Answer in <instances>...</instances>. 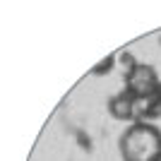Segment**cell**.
<instances>
[{
    "instance_id": "cell-1",
    "label": "cell",
    "mask_w": 161,
    "mask_h": 161,
    "mask_svg": "<svg viewBox=\"0 0 161 161\" xmlns=\"http://www.w3.org/2000/svg\"><path fill=\"white\" fill-rule=\"evenodd\" d=\"M120 154L125 161H159L161 132L147 120H137L120 137Z\"/></svg>"
},
{
    "instance_id": "cell-2",
    "label": "cell",
    "mask_w": 161,
    "mask_h": 161,
    "mask_svg": "<svg viewBox=\"0 0 161 161\" xmlns=\"http://www.w3.org/2000/svg\"><path fill=\"white\" fill-rule=\"evenodd\" d=\"M125 82H128V89H125V92L132 94V96H152L154 92L161 89L154 67H149V65H137L132 72H128Z\"/></svg>"
},
{
    "instance_id": "cell-3",
    "label": "cell",
    "mask_w": 161,
    "mask_h": 161,
    "mask_svg": "<svg viewBox=\"0 0 161 161\" xmlns=\"http://www.w3.org/2000/svg\"><path fill=\"white\" fill-rule=\"evenodd\" d=\"M108 111H111V115H113V118H118V120H130V118H135L132 94L123 92V94L113 96V99H111V103H108Z\"/></svg>"
},
{
    "instance_id": "cell-4",
    "label": "cell",
    "mask_w": 161,
    "mask_h": 161,
    "mask_svg": "<svg viewBox=\"0 0 161 161\" xmlns=\"http://www.w3.org/2000/svg\"><path fill=\"white\" fill-rule=\"evenodd\" d=\"M113 60H115L113 55H108L106 60H101L99 65L94 67V75H106V72H111V67H113Z\"/></svg>"
},
{
    "instance_id": "cell-5",
    "label": "cell",
    "mask_w": 161,
    "mask_h": 161,
    "mask_svg": "<svg viewBox=\"0 0 161 161\" xmlns=\"http://www.w3.org/2000/svg\"><path fill=\"white\" fill-rule=\"evenodd\" d=\"M120 63H123V67H125L128 72H132L135 67H137V63H135L132 53H120Z\"/></svg>"
},
{
    "instance_id": "cell-6",
    "label": "cell",
    "mask_w": 161,
    "mask_h": 161,
    "mask_svg": "<svg viewBox=\"0 0 161 161\" xmlns=\"http://www.w3.org/2000/svg\"><path fill=\"white\" fill-rule=\"evenodd\" d=\"M77 140H80V144H82L84 149H89V147H92V140H89V137H87L84 132H77Z\"/></svg>"
},
{
    "instance_id": "cell-7",
    "label": "cell",
    "mask_w": 161,
    "mask_h": 161,
    "mask_svg": "<svg viewBox=\"0 0 161 161\" xmlns=\"http://www.w3.org/2000/svg\"><path fill=\"white\" fill-rule=\"evenodd\" d=\"M159 161H161V159H159Z\"/></svg>"
}]
</instances>
